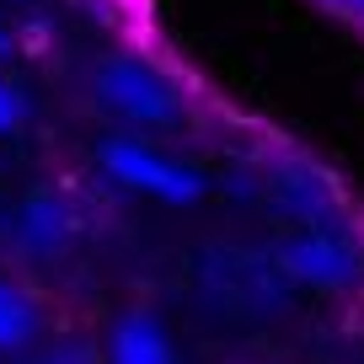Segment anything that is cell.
Returning a JSON list of instances; mask_svg holds the SVG:
<instances>
[{
    "mask_svg": "<svg viewBox=\"0 0 364 364\" xmlns=\"http://www.w3.org/2000/svg\"><path fill=\"white\" fill-rule=\"evenodd\" d=\"M284 273L300 284L338 289L359 273V241L332 225H306L295 241H284Z\"/></svg>",
    "mask_w": 364,
    "mask_h": 364,
    "instance_id": "3",
    "label": "cell"
},
{
    "mask_svg": "<svg viewBox=\"0 0 364 364\" xmlns=\"http://www.w3.org/2000/svg\"><path fill=\"white\" fill-rule=\"evenodd\" d=\"M102 166L113 171L124 188L150 193V198H161V204H193V198L204 193V177H198L188 161L166 156V150L145 145V139H113V145L102 150Z\"/></svg>",
    "mask_w": 364,
    "mask_h": 364,
    "instance_id": "1",
    "label": "cell"
},
{
    "mask_svg": "<svg viewBox=\"0 0 364 364\" xmlns=\"http://www.w3.org/2000/svg\"><path fill=\"white\" fill-rule=\"evenodd\" d=\"M6 43H11V38H6V33H0V48H6Z\"/></svg>",
    "mask_w": 364,
    "mask_h": 364,
    "instance_id": "11",
    "label": "cell"
},
{
    "mask_svg": "<svg viewBox=\"0 0 364 364\" xmlns=\"http://www.w3.org/2000/svg\"><path fill=\"white\" fill-rule=\"evenodd\" d=\"M107 364H177V353L156 316H124L107 338Z\"/></svg>",
    "mask_w": 364,
    "mask_h": 364,
    "instance_id": "6",
    "label": "cell"
},
{
    "mask_svg": "<svg viewBox=\"0 0 364 364\" xmlns=\"http://www.w3.org/2000/svg\"><path fill=\"white\" fill-rule=\"evenodd\" d=\"M97 86H102V102L113 107L118 118L139 124V129H166L171 118L182 113L177 86H171L161 70H150L145 59H107Z\"/></svg>",
    "mask_w": 364,
    "mask_h": 364,
    "instance_id": "2",
    "label": "cell"
},
{
    "mask_svg": "<svg viewBox=\"0 0 364 364\" xmlns=\"http://www.w3.org/2000/svg\"><path fill=\"white\" fill-rule=\"evenodd\" d=\"M11 230H16V241H22V252H33V257H54V252L70 241L65 198H59V193H33L22 209H16Z\"/></svg>",
    "mask_w": 364,
    "mask_h": 364,
    "instance_id": "5",
    "label": "cell"
},
{
    "mask_svg": "<svg viewBox=\"0 0 364 364\" xmlns=\"http://www.w3.org/2000/svg\"><path fill=\"white\" fill-rule=\"evenodd\" d=\"M273 198L289 209V215L311 220V225H327L338 215V188L327 182V171H316L311 161H289V166L273 171Z\"/></svg>",
    "mask_w": 364,
    "mask_h": 364,
    "instance_id": "4",
    "label": "cell"
},
{
    "mask_svg": "<svg viewBox=\"0 0 364 364\" xmlns=\"http://www.w3.org/2000/svg\"><path fill=\"white\" fill-rule=\"evenodd\" d=\"M38 332V306L16 284H0V348H27Z\"/></svg>",
    "mask_w": 364,
    "mask_h": 364,
    "instance_id": "7",
    "label": "cell"
},
{
    "mask_svg": "<svg viewBox=\"0 0 364 364\" xmlns=\"http://www.w3.org/2000/svg\"><path fill=\"white\" fill-rule=\"evenodd\" d=\"M38 364H97V353L86 343H54V348L38 353Z\"/></svg>",
    "mask_w": 364,
    "mask_h": 364,
    "instance_id": "8",
    "label": "cell"
},
{
    "mask_svg": "<svg viewBox=\"0 0 364 364\" xmlns=\"http://www.w3.org/2000/svg\"><path fill=\"white\" fill-rule=\"evenodd\" d=\"M327 16H338V22H348V27H359L364 33V0H316Z\"/></svg>",
    "mask_w": 364,
    "mask_h": 364,
    "instance_id": "10",
    "label": "cell"
},
{
    "mask_svg": "<svg viewBox=\"0 0 364 364\" xmlns=\"http://www.w3.org/2000/svg\"><path fill=\"white\" fill-rule=\"evenodd\" d=\"M22 124V97H16V86L6 75H0V134H6V129H16Z\"/></svg>",
    "mask_w": 364,
    "mask_h": 364,
    "instance_id": "9",
    "label": "cell"
}]
</instances>
